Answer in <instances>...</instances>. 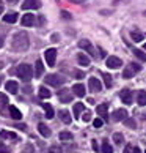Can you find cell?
<instances>
[{
    "mask_svg": "<svg viewBox=\"0 0 146 153\" xmlns=\"http://www.w3.org/2000/svg\"><path fill=\"white\" fill-rule=\"evenodd\" d=\"M105 63H107V68H120L123 65L121 59H118L116 55H110V57H107V60H105Z\"/></svg>",
    "mask_w": 146,
    "mask_h": 153,
    "instance_id": "6",
    "label": "cell"
},
{
    "mask_svg": "<svg viewBox=\"0 0 146 153\" xmlns=\"http://www.w3.org/2000/svg\"><path fill=\"white\" fill-rule=\"evenodd\" d=\"M44 82H46L47 85H52V87H60L65 84V77L60 76V74H49V76H46Z\"/></svg>",
    "mask_w": 146,
    "mask_h": 153,
    "instance_id": "3",
    "label": "cell"
},
{
    "mask_svg": "<svg viewBox=\"0 0 146 153\" xmlns=\"http://www.w3.org/2000/svg\"><path fill=\"white\" fill-rule=\"evenodd\" d=\"M96 112L102 117V120H107V117H109V114H107V104H99L96 107Z\"/></svg>",
    "mask_w": 146,
    "mask_h": 153,
    "instance_id": "20",
    "label": "cell"
},
{
    "mask_svg": "<svg viewBox=\"0 0 146 153\" xmlns=\"http://www.w3.org/2000/svg\"><path fill=\"white\" fill-rule=\"evenodd\" d=\"M113 140H115V144L120 145V144L124 142V136H123L121 133H115V134H113Z\"/></svg>",
    "mask_w": 146,
    "mask_h": 153,
    "instance_id": "32",
    "label": "cell"
},
{
    "mask_svg": "<svg viewBox=\"0 0 146 153\" xmlns=\"http://www.w3.org/2000/svg\"><path fill=\"white\" fill-rule=\"evenodd\" d=\"M58 117H60V120L63 122V123H66V125H69L71 122H72V117H71V114H69V111H60L58 112Z\"/></svg>",
    "mask_w": 146,
    "mask_h": 153,
    "instance_id": "17",
    "label": "cell"
},
{
    "mask_svg": "<svg viewBox=\"0 0 146 153\" xmlns=\"http://www.w3.org/2000/svg\"><path fill=\"white\" fill-rule=\"evenodd\" d=\"M74 76L77 79H83V77H85V73H83V71H74Z\"/></svg>",
    "mask_w": 146,
    "mask_h": 153,
    "instance_id": "40",
    "label": "cell"
},
{
    "mask_svg": "<svg viewBox=\"0 0 146 153\" xmlns=\"http://www.w3.org/2000/svg\"><path fill=\"white\" fill-rule=\"evenodd\" d=\"M58 98H60L61 103H71V101H72V95L69 93L68 88H63V90H60V92H58Z\"/></svg>",
    "mask_w": 146,
    "mask_h": 153,
    "instance_id": "13",
    "label": "cell"
},
{
    "mask_svg": "<svg viewBox=\"0 0 146 153\" xmlns=\"http://www.w3.org/2000/svg\"><path fill=\"white\" fill-rule=\"evenodd\" d=\"M44 57H46V62H47L49 66H54L55 60H57V49H54V48L47 49L46 52H44Z\"/></svg>",
    "mask_w": 146,
    "mask_h": 153,
    "instance_id": "5",
    "label": "cell"
},
{
    "mask_svg": "<svg viewBox=\"0 0 146 153\" xmlns=\"http://www.w3.org/2000/svg\"><path fill=\"white\" fill-rule=\"evenodd\" d=\"M112 118H113V122H124L127 118V111L126 109H116L113 112V115H112Z\"/></svg>",
    "mask_w": 146,
    "mask_h": 153,
    "instance_id": "9",
    "label": "cell"
},
{
    "mask_svg": "<svg viewBox=\"0 0 146 153\" xmlns=\"http://www.w3.org/2000/svg\"><path fill=\"white\" fill-rule=\"evenodd\" d=\"M132 153H142V150H140L138 147H134V150H132Z\"/></svg>",
    "mask_w": 146,
    "mask_h": 153,
    "instance_id": "45",
    "label": "cell"
},
{
    "mask_svg": "<svg viewBox=\"0 0 146 153\" xmlns=\"http://www.w3.org/2000/svg\"><path fill=\"white\" fill-rule=\"evenodd\" d=\"M102 79H104V82H105V85H107V88L112 87V76L109 74V73H102Z\"/></svg>",
    "mask_w": 146,
    "mask_h": 153,
    "instance_id": "31",
    "label": "cell"
},
{
    "mask_svg": "<svg viewBox=\"0 0 146 153\" xmlns=\"http://www.w3.org/2000/svg\"><path fill=\"white\" fill-rule=\"evenodd\" d=\"M5 87H7L8 93H18V90H19V85H18V82H16V81H8Z\"/></svg>",
    "mask_w": 146,
    "mask_h": 153,
    "instance_id": "18",
    "label": "cell"
},
{
    "mask_svg": "<svg viewBox=\"0 0 146 153\" xmlns=\"http://www.w3.org/2000/svg\"><path fill=\"white\" fill-rule=\"evenodd\" d=\"M85 85L83 84H76L74 87H72V93H74L76 96H79V98H83L85 96Z\"/></svg>",
    "mask_w": 146,
    "mask_h": 153,
    "instance_id": "14",
    "label": "cell"
},
{
    "mask_svg": "<svg viewBox=\"0 0 146 153\" xmlns=\"http://www.w3.org/2000/svg\"><path fill=\"white\" fill-rule=\"evenodd\" d=\"M18 140V134L13 131H0V140Z\"/></svg>",
    "mask_w": 146,
    "mask_h": 153,
    "instance_id": "16",
    "label": "cell"
},
{
    "mask_svg": "<svg viewBox=\"0 0 146 153\" xmlns=\"http://www.w3.org/2000/svg\"><path fill=\"white\" fill-rule=\"evenodd\" d=\"M8 104V96L5 95V93H0V106H7Z\"/></svg>",
    "mask_w": 146,
    "mask_h": 153,
    "instance_id": "36",
    "label": "cell"
},
{
    "mask_svg": "<svg viewBox=\"0 0 146 153\" xmlns=\"http://www.w3.org/2000/svg\"><path fill=\"white\" fill-rule=\"evenodd\" d=\"M43 107H44V111H46V117H47V118H52V117L55 115V112H54V107L50 106V104L44 103V104H43Z\"/></svg>",
    "mask_w": 146,
    "mask_h": 153,
    "instance_id": "27",
    "label": "cell"
},
{
    "mask_svg": "<svg viewBox=\"0 0 146 153\" xmlns=\"http://www.w3.org/2000/svg\"><path fill=\"white\" fill-rule=\"evenodd\" d=\"M61 18H65V19H71V14H69V13H66V11H61Z\"/></svg>",
    "mask_w": 146,
    "mask_h": 153,
    "instance_id": "42",
    "label": "cell"
},
{
    "mask_svg": "<svg viewBox=\"0 0 146 153\" xmlns=\"http://www.w3.org/2000/svg\"><path fill=\"white\" fill-rule=\"evenodd\" d=\"M0 153H11V149L5 144H0Z\"/></svg>",
    "mask_w": 146,
    "mask_h": 153,
    "instance_id": "37",
    "label": "cell"
},
{
    "mask_svg": "<svg viewBox=\"0 0 146 153\" xmlns=\"http://www.w3.org/2000/svg\"><path fill=\"white\" fill-rule=\"evenodd\" d=\"M10 115L13 117L14 120H19V118H22L21 111L18 109V107H14V106H11V107H10Z\"/></svg>",
    "mask_w": 146,
    "mask_h": 153,
    "instance_id": "25",
    "label": "cell"
},
{
    "mask_svg": "<svg viewBox=\"0 0 146 153\" xmlns=\"http://www.w3.org/2000/svg\"><path fill=\"white\" fill-rule=\"evenodd\" d=\"M43 153H63V150H61V147H58V145H52V147H49V149L46 152H43Z\"/></svg>",
    "mask_w": 146,
    "mask_h": 153,
    "instance_id": "30",
    "label": "cell"
},
{
    "mask_svg": "<svg viewBox=\"0 0 146 153\" xmlns=\"http://www.w3.org/2000/svg\"><path fill=\"white\" fill-rule=\"evenodd\" d=\"M16 74H18L22 81H25V82H29L30 79L33 77V68L29 65V63H21L18 68H16Z\"/></svg>",
    "mask_w": 146,
    "mask_h": 153,
    "instance_id": "2",
    "label": "cell"
},
{
    "mask_svg": "<svg viewBox=\"0 0 146 153\" xmlns=\"http://www.w3.org/2000/svg\"><path fill=\"white\" fill-rule=\"evenodd\" d=\"M83 111H85V106H83L82 103H76V104H74V117H76V118L80 117V114H82Z\"/></svg>",
    "mask_w": 146,
    "mask_h": 153,
    "instance_id": "26",
    "label": "cell"
},
{
    "mask_svg": "<svg viewBox=\"0 0 146 153\" xmlns=\"http://www.w3.org/2000/svg\"><path fill=\"white\" fill-rule=\"evenodd\" d=\"M93 150H98V142H96V140H93Z\"/></svg>",
    "mask_w": 146,
    "mask_h": 153,
    "instance_id": "46",
    "label": "cell"
},
{
    "mask_svg": "<svg viewBox=\"0 0 146 153\" xmlns=\"http://www.w3.org/2000/svg\"><path fill=\"white\" fill-rule=\"evenodd\" d=\"M102 153H113V149H112V145L107 140H104V144H102Z\"/></svg>",
    "mask_w": 146,
    "mask_h": 153,
    "instance_id": "34",
    "label": "cell"
},
{
    "mask_svg": "<svg viewBox=\"0 0 146 153\" xmlns=\"http://www.w3.org/2000/svg\"><path fill=\"white\" fill-rule=\"evenodd\" d=\"M2 13H3V3L0 2V14H2Z\"/></svg>",
    "mask_w": 146,
    "mask_h": 153,
    "instance_id": "48",
    "label": "cell"
},
{
    "mask_svg": "<svg viewBox=\"0 0 146 153\" xmlns=\"http://www.w3.org/2000/svg\"><path fill=\"white\" fill-rule=\"evenodd\" d=\"M43 73H44L43 62H41V60H36V63H35V76H36V77H41Z\"/></svg>",
    "mask_w": 146,
    "mask_h": 153,
    "instance_id": "21",
    "label": "cell"
},
{
    "mask_svg": "<svg viewBox=\"0 0 146 153\" xmlns=\"http://www.w3.org/2000/svg\"><path fill=\"white\" fill-rule=\"evenodd\" d=\"M58 137H60V140H71L72 139V134L69 131H61L58 134Z\"/></svg>",
    "mask_w": 146,
    "mask_h": 153,
    "instance_id": "29",
    "label": "cell"
},
{
    "mask_svg": "<svg viewBox=\"0 0 146 153\" xmlns=\"http://www.w3.org/2000/svg\"><path fill=\"white\" fill-rule=\"evenodd\" d=\"M137 103L140 106H146V92H143V90L137 92Z\"/></svg>",
    "mask_w": 146,
    "mask_h": 153,
    "instance_id": "24",
    "label": "cell"
},
{
    "mask_svg": "<svg viewBox=\"0 0 146 153\" xmlns=\"http://www.w3.org/2000/svg\"><path fill=\"white\" fill-rule=\"evenodd\" d=\"M124 125H126V126L127 128H137V123H135V120H134V118H126V120H124Z\"/></svg>",
    "mask_w": 146,
    "mask_h": 153,
    "instance_id": "35",
    "label": "cell"
},
{
    "mask_svg": "<svg viewBox=\"0 0 146 153\" xmlns=\"http://www.w3.org/2000/svg\"><path fill=\"white\" fill-rule=\"evenodd\" d=\"M132 150H134V147H132V145H126L124 153H132Z\"/></svg>",
    "mask_w": 146,
    "mask_h": 153,
    "instance_id": "43",
    "label": "cell"
},
{
    "mask_svg": "<svg viewBox=\"0 0 146 153\" xmlns=\"http://www.w3.org/2000/svg\"><path fill=\"white\" fill-rule=\"evenodd\" d=\"M8 3H18V0H7Z\"/></svg>",
    "mask_w": 146,
    "mask_h": 153,
    "instance_id": "49",
    "label": "cell"
},
{
    "mask_svg": "<svg viewBox=\"0 0 146 153\" xmlns=\"http://www.w3.org/2000/svg\"><path fill=\"white\" fill-rule=\"evenodd\" d=\"M35 16H33L32 13H25L24 16H22V19H21V24L24 25V27H32V25H35Z\"/></svg>",
    "mask_w": 146,
    "mask_h": 153,
    "instance_id": "7",
    "label": "cell"
},
{
    "mask_svg": "<svg viewBox=\"0 0 146 153\" xmlns=\"http://www.w3.org/2000/svg\"><path fill=\"white\" fill-rule=\"evenodd\" d=\"M38 131H39V134H41L43 137H50V134H52L50 128L47 126L46 123H38Z\"/></svg>",
    "mask_w": 146,
    "mask_h": 153,
    "instance_id": "15",
    "label": "cell"
},
{
    "mask_svg": "<svg viewBox=\"0 0 146 153\" xmlns=\"http://www.w3.org/2000/svg\"><path fill=\"white\" fill-rule=\"evenodd\" d=\"M88 85H90V90H91V92H101V90H102L101 81H99V79H96V77H90Z\"/></svg>",
    "mask_w": 146,
    "mask_h": 153,
    "instance_id": "12",
    "label": "cell"
},
{
    "mask_svg": "<svg viewBox=\"0 0 146 153\" xmlns=\"http://www.w3.org/2000/svg\"><path fill=\"white\" fill-rule=\"evenodd\" d=\"M93 125H94L96 128H101V126L104 125V120H102V118H96V120L93 122Z\"/></svg>",
    "mask_w": 146,
    "mask_h": 153,
    "instance_id": "39",
    "label": "cell"
},
{
    "mask_svg": "<svg viewBox=\"0 0 146 153\" xmlns=\"http://www.w3.org/2000/svg\"><path fill=\"white\" fill-rule=\"evenodd\" d=\"M145 51H146V43H145Z\"/></svg>",
    "mask_w": 146,
    "mask_h": 153,
    "instance_id": "50",
    "label": "cell"
},
{
    "mask_svg": "<svg viewBox=\"0 0 146 153\" xmlns=\"http://www.w3.org/2000/svg\"><path fill=\"white\" fill-rule=\"evenodd\" d=\"M131 35H132V39H134V41H137V43H138V41H142V39L145 38V35H143L142 32H138V30H134Z\"/></svg>",
    "mask_w": 146,
    "mask_h": 153,
    "instance_id": "28",
    "label": "cell"
},
{
    "mask_svg": "<svg viewBox=\"0 0 146 153\" xmlns=\"http://www.w3.org/2000/svg\"><path fill=\"white\" fill-rule=\"evenodd\" d=\"M39 98H50V92H49L46 87L39 88Z\"/></svg>",
    "mask_w": 146,
    "mask_h": 153,
    "instance_id": "33",
    "label": "cell"
},
{
    "mask_svg": "<svg viewBox=\"0 0 146 153\" xmlns=\"http://www.w3.org/2000/svg\"><path fill=\"white\" fill-rule=\"evenodd\" d=\"M82 118H83V122H90V120H91V114H90V112H85Z\"/></svg>",
    "mask_w": 146,
    "mask_h": 153,
    "instance_id": "41",
    "label": "cell"
},
{
    "mask_svg": "<svg viewBox=\"0 0 146 153\" xmlns=\"http://www.w3.org/2000/svg\"><path fill=\"white\" fill-rule=\"evenodd\" d=\"M143 14H145V16H146V11H145V13H143Z\"/></svg>",
    "mask_w": 146,
    "mask_h": 153,
    "instance_id": "51",
    "label": "cell"
},
{
    "mask_svg": "<svg viewBox=\"0 0 146 153\" xmlns=\"http://www.w3.org/2000/svg\"><path fill=\"white\" fill-rule=\"evenodd\" d=\"M79 48L87 51L90 55H94V48H93V44L90 43L88 39H80V41H79Z\"/></svg>",
    "mask_w": 146,
    "mask_h": 153,
    "instance_id": "10",
    "label": "cell"
},
{
    "mask_svg": "<svg viewBox=\"0 0 146 153\" xmlns=\"http://www.w3.org/2000/svg\"><path fill=\"white\" fill-rule=\"evenodd\" d=\"M21 153H35V149H33V145H25V149L24 150H22Z\"/></svg>",
    "mask_w": 146,
    "mask_h": 153,
    "instance_id": "38",
    "label": "cell"
},
{
    "mask_svg": "<svg viewBox=\"0 0 146 153\" xmlns=\"http://www.w3.org/2000/svg\"><path fill=\"white\" fill-rule=\"evenodd\" d=\"M120 98L124 104H132V92L129 88H123L120 92Z\"/></svg>",
    "mask_w": 146,
    "mask_h": 153,
    "instance_id": "8",
    "label": "cell"
},
{
    "mask_svg": "<svg viewBox=\"0 0 146 153\" xmlns=\"http://www.w3.org/2000/svg\"><path fill=\"white\" fill-rule=\"evenodd\" d=\"M140 70H142V66H140L138 63H129L124 68V71H123V76H124L126 79H131V77L135 76Z\"/></svg>",
    "mask_w": 146,
    "mask_h": 153,
    "instance_id": "4",
    "label": "cell"
},
{
    "mask_svg": "<svg viewBox=\"0 0 146 153\" xmlns=\"http://www.w3.org/2000/svg\"><path fill=\"white\" fill-rule=\"evenodd\" d=\"M132 54L135 55V57H137L138 60H142V62H146V52H145V51H142V49H137V48H134V49H132Z\"/></svg>",
    "mask_w": 146,
    "mask_h": 153,
    "instance_id": "22",
    "label": "cell"
},
{
    "mask_svg": "<svg viewBox=\"0 0 146 153\" xmlns=\"http://www.w3.org/2000/svg\"><path fill=\"white\" fill-rule=\"evenodd\" d=\"M16 128H19V129H27V126H25V125H22V123H18V125H16Z\"/></svg>",
    "mask_w": 146,
    "mask_h": 153,
    "instance_id": "44",
    "label": "cell"
},
{
    "mask_svg": "<svg viewBox=\"0 0 146 153\" xmlns=\"http://www.w3.org/2000/svg\"><path fill=\"white\" fill-rule=\"evenodd\" d=\"M77 62L82 66H88L90 65V57H88V55H85V54H77Z\"/></svg>",
    "mask_w": 146,
    "mask_h": 153,
    "instance_id": "23",
    "label": "cell"
},
{
    "mask_svg": "<svg viewBox=\"0 0 146 153\" xmlns=\"http://www.w3.org/2000/svg\"><path fill=\"white\" fill-rule=\"evenodd\" d=\"M3 41H5V38H3V35H0V48L3 46Z\"/></svg>",
    "mask_w": 146,
    "mask_h": 153,
    "instance_id": "47",
    "label": "cell"
},
{
    "mask_svg": "<svg viewBox=\"0 0 146 153\" xmlns=\"http://www.w3.org/2000/svg\"><path fill=\"white\" fill-rule=\"evenodd\" d=\"M39 7H41L39 0H25L22 3V10H38Z\"/></svg>",
    "mask_w": 146,
    "mask_h": 153,
    "instance_id": "11",
    "label": "cell"
},
{
    "mask_svg": "<svg viewBox=\"0 0 146 153\" xmlns=\"http://www.w3.org/2000/svg\"><path fill=\"white\" fill-rule=\"evenodd\" d=\"M29 44H30V39L29 35L25 32H18L16 35L11 39V48L16 52H24V51L29 49Z\"/></svg>",
    "mask_w": 146,
    "mask_h": 153,
    "instance_id": "1",
    "label": "cell"
},
{
    "mask_svg": "<svg viewBox=\"0 0 146 153\" xmlns=\"http://www.w3.org/2000/svg\"><path fill=\"white\" fill-rule=\"evenodd\" d=\"M18 18H19L18 13H8V14L3 16V22H7V24H14V22L18 21Z\"/></svg>",
    "mask_w": 146,
    "mask_h": 153,
    "instance_id": "19",
    "label": "cell"
}]
</instances>
